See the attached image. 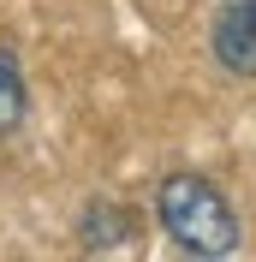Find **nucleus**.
<instances>
[{"label":"nucleus","instance_id":"obj_1","mask_svg":"<svg viewBox=\"0 0 256 262\" xmlns=\"http://www.w3.org/2000/svg\"><path fill=\"white\" fill-rule=\"evenodd\" d=\"M155 214H161V232L173 238L185 256H203V262H221L244 245V227H239V209L226 203V191L203 173H167L155 191Z\"/></svg>","mask_w":256,"mask_h":262},{"label":"nucleus","instance_id":"obj_2","mask_svg":"<svg viewBox=\"0 0 256 262\" xmlns=\"http://www.w3.org/2000/svg\"><path fill=\"white\" fill-rule=\"evenodd\" d=\"M208 54H215L232 78H256V0H215Z\"/></svg>","mask_w":256,"mask_h":262},{"label":"nucleus","instance_id":"obj_3","mask_svg":"<svg viewBox=\"0 0 256 262\" xmlns=\"http://www.w3.org/2000/svg\"><path fill=\"white\" fill-rule=\"evenodd\" d=\"M30 114V90H24V66H18L12 48H0V137L24 125Z\"/></svg>","mask_w":256,"mask_h":262},{"label":"nucleus","instance_id":"obj_4","mask_svg":"<svg viewBox=\"0 0 256 262\" xmlns=\"http://www.w3.org/2000/svg\"><path fill=\"white\" fill-rule=\"evenodd\" d=\"M119 232H125V214L108 209V203H96V209L83 214V245L96 250V245H119Z\"/></svg>","mask_w":256,"mask_h":262}]
</instances>
